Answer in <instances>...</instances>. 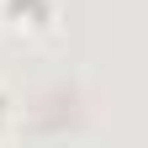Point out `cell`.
I'll return each instance as SVG.
<instances>
[{
    "label": "cell",
    "mask_w": 148,
    "mask_h": 148,
    "mask_svg": "<svg viewBox=\"0 0 148 148\" xmlns=\"http://www.w3.org/2000/svg\"><path fill=\"white\" fill-rule=\"evenodd\" d=\"M0 16H5L16 32H48L53 16H58V5H53V0H0Z\"/></svg>",
    "instance_id": "1"
}]
</instances>
